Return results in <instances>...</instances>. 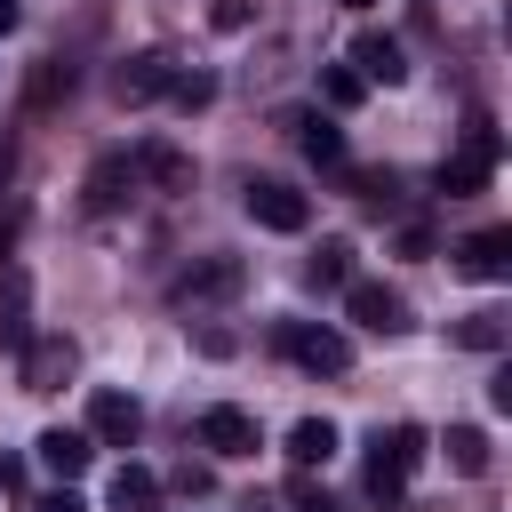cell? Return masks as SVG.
<instances>
[{
  "mask_svg": "<svg viewBox=\"0 0 512 512\" xmlns=\"http://www.w3.org/2000/svg\"><path fill=\"white\" fill-rule=\"evenodd\" d=\"M168 96H176L184 112H200V104L216 96V80H208V72H176V80H168Z\"/></svg>",
  "mask_w": 512,
  "mask_h": 512,
  "instance_id": "d4e9b609",
  "label": "cell"
},
{
  "mask_svg": "<svg viewBox=\"0 0 512 512\" xmlns=\"http://www.w3.org/2000/svg\"><path fill=\"white\" fill-rule=\"evenodd\" d=\"M32 456H40L56 480H80V472H88V456H96V440H88V432H72V424H48V432L32 440Z\"/></svg>",
  "mask_w": 512,
  "mask_h": 512,
  "instance_id": "4fadbf2b",
  "label": "cell"
},
{
  "mask_svg": "<svg viewBox=\"0 0 512 512\" xmlns=\"http://www.w3.org/2000/svg\"><path fill=\"white\" fill-rule=\"evenodd\" d=\"M296 512H336V504H320V496H304V504H296Z\"/></svg>",
  "mask_w": 512,
  "mask_h": 512,
  "instance_id": "4dcf8cb0",
  "label": "cell"
},
{
  "mask_svg": "<svg viewBox=\"0 0 512 512\" xmlns=\"http://www.w3.org/2000/svg\"><path fill=\"white\" fill-rule=\"evenodd\" d=\"M344 8H376V0H344Z\"/></svg>",
  "mask_w": 512,
  "mask_h": 512,
  "instance_id": "1f68e13d",
  "label": "cell"
},
{
  "mask_svg": "<svg viewBox=\"0 0 512 512\" xmlns=\"http://www.w3.org/2000/svg\"><path fill=\"white\" fill-rule=\"evenodd\" d=\"M280 352H288L296 368H312V376H344V368H352V344H344L336 328H312V320H288V328H280Z\"/></svg>",
  "mask_w": 512,
  "mask_h": 512,
  "instance_id": "277c9868",
  "label": "cell"
},
{
  "mask_svg": "<svg viewBox=\"0 0 512 512\" xmlns=\"http://www.w3.org/2000/svg\"><path fill=\"white\" fill-rule=\"evenodd\" d=\"M24 392H64L80 376V344L72 336H24Z\"/></svg>",
  "mask_w": 512,
  "mask_h": 512,
  "instance_id": "5b68a950",
  "label": "cell"
},
{
  "mask_svg": "<svg viewBox=\"0 0 512 512\" xmlns=\"http://www.w3.org/2000/svg\"><path fill=\"white\" fill-rule=\"evenodd\" d=\"M112 512H160V480L144 464H120L112 472Z\"/></svg>",
  "mask_w": 512,
  "mask_h": 512,
  "instance_id": "44dd1931",
  "label": "cell"
},
{
  "mask_svg": "<svg viewBox=\"0 0 512 512\" xmlns=\"http://www.w3.org/2000/svg\"><path fill=\"white\" fill-rule=\"evenodd\" d=\"M16 16H24V8H16V0H0V40L16 32Z\"/></svg>",
  "mask_w": 512,
  "mask_h": 512,
  "instance_id": "f546056e",
  "label": "cell"
},
{
  "mask_svg": "<svg viewBox=\"0 0 512 512\" xmlns=\"http://www.w3.org/2000/svg\"><path fill=\"white\" fill-rule=\"evenodd\" d=\"M304 280H312V288H344V280H352V240H320L312 264H304Z\"/></svg>",
  "mask_w": 512,
  "mask_h": 512,
  "instance_id": "603a6c76",
  "label": "cell"
},
{
  "mask_svg": "<svg viewBox=\"0 0 512 512\" xmlns=\"http://www.w3.org/2000/svg\"><path fill=\"white\" fill-rule=\"evenodd\" d=\"M320 96H328V104H336V112H352V104H360V96H368V80H360V72H352V64H328V72H320Z\"/></svg>",
  "mask_w": 512,
  "mask_h": 512,
  "instance_id": "cb8c5ba5",
  "label": "cell"
},
{
  "mask_svg": "<svg viewBox=\"0 0 512 512\" xmlns=\"http://www.w3.org/2000/svg\"><path fill=\"white\" fill-rule=\"evenodd\" d=\"M128 160H136V176H152L160 192H192V160H184L176 144H136Z\"/></svg>",
  "mask_w": 512,
  "mask_h": 512,
  "instance_id": "2e32d148",
  "label": "cell"
},
{
  "mask_svg": "<svg viewBox=\"0 0 512 512\" xmlns=\"http://www.w3.org/2000/svg\"><path fill=\"white\" fill-rule=\"evenodd\" d=\"M32 512H88V504H80V496H72V480H64V488H48Z\"/></svg>",
  "mask_w": 512,
  "mask_h": 512,
  "instance_id": "484cf974",
  "label": "cell"
},
{
  "mask_svg": "<svg viewBox=\"0 0 512 512\" xmlns=\"http://www.w3.org/2000/svg\"><path fill=\"white\" fill-rule=\"evenodd\" d=\"M448 336H456L464 352H504V336H512V328H504V312H488V304H480V312H464Z\"/></svg>",
  "mask_w": 512,
  "mask_h": 512,
  "instance_id": "7402d4cb",
  "label": "cell"
},
{
  "mask_svg": "<svg viewBox=\"0 0 512 512\" xmlns=\"http://www.w3.org/2000/svg\"><path fill=\"white\" fill-rule=\"evenodd\" d=\"M200 448H216V456H256L264 432H256L248 408H208V416H200Z\"/></svg>",
  "mask_w": 512,
  "mask_h": 512,
  "instance_id": "8fae6325",
  "label": "cell"
},
{
  "mask_svg": "<svg viewBox=\"0 0 512 512\" xmlns=\"http://www.w3.org/2000/svg\"><path fill=\"white\" fill-rule=\"evenodd\" d=\"M328 456H336V424H328V416H296V424H288V464L312 472V464H328Z\"/></svg>",
  "mask_w": 512,
  "mask_h": 512,
  "instance_id": "e0dca14e",
  "label": "cell"
},
{
  "mask_svg": "<svg viewBox=\"0 0 512 512\" xmlns=\"http://www.w3.org/2000/svg\"><path fill=\"white\" fill-rule=\"evenodd\" d=\"M240 280H248V272H240V256H200V264H184V272H176V288H168V296H176V312H200V304L240 296Z\"/></svg>",
  "mask_w": 512,
  "mask_h": 512,
  "instance_id": "3957f363",
  "label": "cell"
},
{
  "mask_svg": "<svg viewBox=\"0 0 512 512\" xmlns=\"http://www.w3.org/2000/svg\"><path fill=\"white\" fill-rule=\"evenodd\" d=\"M496 160H504V136H496L488 120H472V128H464V144L440 160V176H432V184H440L448 200H464V192H480V184L496 176Z\"/></svg>",
  "mask_w": 512,
  "mask_h": 512,
  "instance_id": "7a4b0ae2",
  "label": "cell"
},
{
  "mask_svg": "<svg viewBox=\"0 0 512 512\" xmlns=\"http://www.w3.org/2000/svg\"><path fill=\"white\" fill-rule=\"evenodd\" d=\"M128 192H136V160L128 152H104L88 168V184H80V208L88 216H112V208H128Z\"/></svg>",
  "mask_w": 512,
  "mask_h": 512,
  "instance_id": "9c48e42d",
  "label": "cell"
},
{
  "mask_svg": "<svg viewBox=\"0 0 512 512\" xmlns=\"http://www.w3.org/2000/svg\"><path fill=\"white\" fill-rule=\"evenodd\" d=\"M216 24L232 32V24H248V0H216Z\"/></svg>",
  "mask_w": 512,
  "mask_h": 512,
  "instance_id": "83f0119b",
  "label": "cell"
},
{
  "mask_svg": "<svg viewBox=\"0 0 512 512\" xmlns=\"http://www.w3.org/2000/svg\"><path fill=\"white\" fill-rule=\"evenodd\" d=\"M456 272L464 280H504L512 272V224H480L456 240Z\"/></svg>",
  "mask_w": 512,
  "mask_h": 512,
  "instance_id": "ba28073f",
  "label": "cell"
},
{
  "mask_svg": "<svg viewBox=\"0 0 512 512\" xmlns=\"http://www.w3.org/2000/svg\"><path fill=\"white\" fill-rule=\"evenodd\" d=\"M72 96V64L64 56H40L32 72H24V112H48V104H64Z\"/></svg>",
  "mask_w": 512,
  "mask_h": 512,
  "instance_id": "ac0fdd59",
  "label": "cell"
},
{
  "mask_svg": "<svg viewBox=\"0 0 512 512\" xmlns=\"http://www.w3.org/2000/svg\"><path fill=\"white\" fill-rule=\"evenodd\" d=\"M24 296H32V280L24 272H0V352H24Z\"/></svg>",
  "mask_w": 512,
  "mask_h": 512,
  "instance_id": "d6986e66",
  "label": "cell"
},
{
  "mask_svg": "<svg viewBox=\"0 0 512 512\" xmlns=\"http://www.w3.org/2000/svg\"><path fill=\"white\" fill-rule=\"evenodd\" d=\"M16 480H24V464H16V456H0V488H16Z\"/></svg>",
  "mask_w": 512,
  "mask_h": 512,
  "instance_id": "f1b7e54d",
  "label": "cell"
},
{
  "mask_svg": "<svg viewBox=\"0 0 512 512\" xmlns=\"http://www.w3.org/2000/svg\"><path fill=\"white\" fill-rule=\"evenodd\" d=\"M288 128H296V144H304L312 168H344V128H336V120H320V112H288Z\"/></svg>",
  "mask_w": 512,
  "mask_h": 512,
  "instance_id": "9a60e30c",
  "label": "cell"
},
{
  "mask_svg": "<svg viewBox=\"0 0 512 512\" xmlns=\"http://www.w3.org/2000/svg\"><path fill=\"white\" fill-rule=\"evenodd\" d=\"M248 216H256L264 232H304V224H312V200H304L296 184H280V176H256V184H248Z\"/></svg>",
  "mask_w": 512,
  "mask_h": 512,
  "instance_id": "8992f818",
  "label": "cell"
},
{
  "mask_svg": "<svg viewBox=\"0 0 512 512\" xmlns=\"http://www.w3.org/2000/svg\"><path fill=\"white\" fill-rule=\"evenodd\" d=\"M136 432H144V408H136L128 392H96V400H88V440H96V448H128Z\"/></svg>",
  "mask_w": 512,
  "mask_h": 512,
  "instance_id": "30bf717a",
  "label": "cell"
},
{
  "mask_svg": "<svg viewBox=\"0 0 512 512\" xmlns=\"http://www.w3.org/2000/svg\"><path fill=\"white\" fill-rule=\"evenodd\" d=\"M416 464H424V424H392V432H376V440H368V496H376V504H400Z\"/></svg>",
  "mask_w": 512,
  "mask_h": 512,
  "instance_id": "6da1fadb",
  "label": "cell"
},
{
  "mask_svg": "<svg viewBox=\"0 0 512 512\" xmlns=\"http://www.w3.org/2000/svg\"><path fill=\"white\" fill-rule=\"evenodd\" d=\"M168 80H176V64L144 48V56H128V64L112 72V96H120V104H152V96H168Z\"/></svg>",
  "mask_w": 512,
  "mask_h": 512,
  "instance_id": "7c38bea8",
  "label": "cell"
},
{
  "mask_svg": "<svg viewBox=\"0 0 512 512\" xmlns=\"http://www.w3.org/2000/svg\"><path fill=\"white\" fill-rule=\"evenodd\" d=\"M440 448H448V472H464V480H480V472H488V432H480V424H448V440H440Z\"/></svg>",
  "mask_w": 512,
  "mask_h": 512,
  "instance_id": "ffe728a7",
  "label": "cell"
},
{
  "mask_svg": "<svg viewBox=\"0 0 512 512\" xmlns=\"http://www.w3.org/2000/svg\"><path fill=\"white\" fill-rule=\"evenodd\" d=\"M176 488L184 496H208V464H176Z\"/></svg>",
  "mask_w": 512,
  "mask_h": 512,
  "instance_id": "4316f807",
  "label": "cell"
},
{
  "mask_svg": "<svg viewBox=\"0 0 512 512\" xmlns=\"http://www.w3.org/2000/svg\"><path fill=\"white\" fill-rule=\"evenodd\" d=\"M344 312H352L368 336H400V328H408V304H400V288H384V280H344Z\"/></svg>",
  "mask_w": 512,
  "mask_h": 512,
  "instance_id": "52a82bcc",
  "label": "cell"
},
{
  "mask_svg": "<svg viewBox=\"0 0 512 512\" xmlns=\"http://www.w3.org/2000/svg\"><path fill=\"white\" fill-rule=\"evenodd\" d=\"M352 72L392 88V80L408 72V56H400V40H392V32H360V40H352Z\"/></svg>",
  "mask_w": 512,
  "mask_h": 512,
  "instance_id": "5bb4252c",
  "label": "cell"
}]
</instances>
